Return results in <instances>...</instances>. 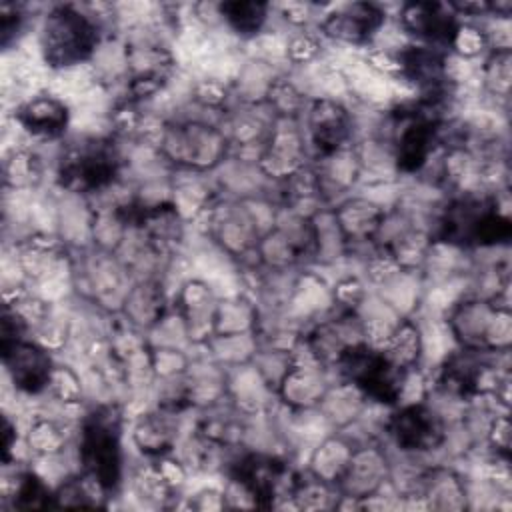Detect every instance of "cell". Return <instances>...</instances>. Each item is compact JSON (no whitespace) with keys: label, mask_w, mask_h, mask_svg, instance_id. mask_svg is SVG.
I'll list each match as a JSON object with an SVG mask.
<instances>
[{"label":"cell","mask_w":512,"mask_h":512,"mask_svg":"<svg viewBox=\"0 0 512 512\" xmlns=\"http://www.w3.org/2000/svg\"><path fill=\"white\" fill-rule=\"evenodd\" d=\"M452 4L444 2H406L398 8L394 24L408 42L448 50L450 36L458 24Z\"/></svg>","instance_id":"obj_6"},{"label":"cell","mask_w":512,"mask_h":512,"mask_svg":"<svg viewBox=\"0 0 512 512\" xmlns=\"http://www.w3.org/2000/svg\"><path fill=\"white\" fill-rule=\"evenodd\" d=\"M324 40L316 32V28H304V30H290L286 34V44H284V60L288 66L304 68L312 66L318 60H322L324 52Z\"/></svg>","instance_id":"obj_9"},{"label":"cell","mask_w":512,"mask_h":512,"mask_svg":"<svg viewBox=\"0 0 512 512\" xmlns=\"http://www.w3.org/2000/svg\"><path fill=\"white\" fill-rule=\"evenodd\" d=\"M388 24V14L374 2H348L322 12L316 32L324 42L344 48H368Z\"/></svg>","instance_id":"obj_4"},{"label":"cell","mask_w":512,"mask_h":512,"mask_svg":"<svg viewBox=\"0 0 512 512\" xmlns=\"http://www.w3.org/2000/svg\"><path fill=\"white\" fill-rule=\"evenodd\" d=\"M70 118L72 112L68 102L48 92L28 96L14 110V122L20 126V130L32 140L44 144L64 138Z\"/></svg>","instance_id":"obj_7"},{"label":"cell","mask_w":512,"mask_h":512,"mask_svg":"<svg viewBox=\"0 0 512 512\" xmlns=\"http://www.w3.org/2000/svg\"><path fill=\"white\" fill-rule=\"evenodd\" d=\"M272 6L264 2H220L218 4V16L220 24L234 34L238 40L252 42L262 32H266V26L270 22Z\"/></svg>","instance_id":"obj_8"},{"label":"cell","mask_w":512,"mask_h":512,"mask_svg":"<svg viewBox=\"0 0 512 512\" xmlns=\"http://www.w3.org/2000/svg\"><path fill=\"white\" fill-rule=\"evenodd\" d=\"M4 368L20 394L40 396L48 392L56 362L52 350L40 342L20 338L2 344Z\"/></svg>","instance_id":"obj_5"},{"label":"cell","mask_w":512,"mask_h":512,"mask_svg":"<svg viewBox=\"0 0 512 512\" xmlns=\"http://www.w3.org/2000/svg\"><path fill=\"white\" fill-rule=\"evenodd\" d=\"M300 124L308 152L314 160L326 158L354 144V114L342 98L312 96Z\"/></svg>","instance_id":"obj_3"},{"label":"cell","mask_w":512,"mask_h":512,"mask_svg":"<svg viewBox=\"0 0 512 512\" xmlns=\"http://www.w3.org/2000/svg\"><path fill=\"white\" fill-rule=\"evenodd\" d=\"M122 412L114 404H100L80 418L78 466L106 494L122 486Z\"/></svg>","instance_id":"obj_2"},{"label":"cell","mask_w":512,"mask_h":512,"mask_svg":"<svg viewBox=\"0 0 512 512\" xmlns=\"http://www.w3.org/2000/svg\"><path fill=\"white\" fill-rule=\"evenodd\" d=\"M28 20L26 6L14 4V2H2L0 4V38L2 46L8 48L18 36L22 34Z\"/></svg>","instance_id":"obj_10"},{"label":"cell","mask_w":512,"mask_h":512,"mask_svg":"<svg viewBox=\"0 0 512 512\" xmlns=\"http://www.w3.org/2000/svg\"><path fill=\"white\" fill-rule=\"evenodd\" d=\"M102 8L104 4H54L42 14L38 50L50 70L68 72L96 56L106 40L104 18L114 14V6L108 12H100Z\"/></svg>","instance_id":"obj_1"}]
</instances>
